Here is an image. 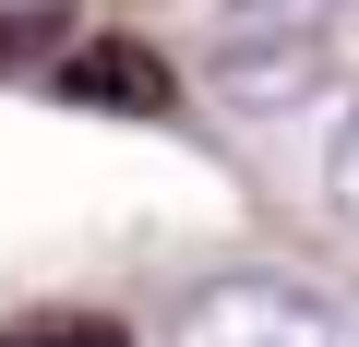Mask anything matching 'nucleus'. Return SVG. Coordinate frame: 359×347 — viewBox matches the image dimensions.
I'll return each instance as SVG.
<instances>
[{
	"mask_svg": "<svg viewBox=\"0 0 359 347\" xmlns=\"http://www.w3.org/2000/svg\"><path fill=\"white\" fill-rule=\"evenodd\" d=\"M168 347H347V323H335L323 287H299L276 264H240V275H204L180 299Z\"/></svg>",
	"mask_w": 359,
	"mask_h": 347,
	"instance_id": "obj_1",
	"label": "nucleus"
},
{
	"mask_svg": "<svg viewBox=\"0 0 359 347\" xmlns=\"http://www.w3.org/2000/svg\"><path fill=\"white\" fill-rule=\"evenodd\" d=\"M323 84H335L323 36H216V96H228V108H252V120L311 108Z\"/></svg>",
	"mask_w": 359,
	"mask_h": 347,
	"instance_id": "obj_2",
	"label": "nucleus"
},
{
	"mask_svg": "<svg viewBox=\"0 0 359 347\" xmlns=\"http://www.w3.org/2000/svg\"><path fill=\"white\" fill-rule=\"evenodd\" d=\"M60 96H72V108H120V120H168V108H180V72H168L144 36H84V48L60 60Z\"/></svg>",
	"mask_w": 359,
	"mask_h": 347,
	"instance_id": "obj_3",
	"label": "nucleus"
},
{
	"mask_svg": "<svg viewBox=\"0 0 359 347\" xmlns=\"http://www.w3.org/2000/svg\"><path fill=\"white\" fill-rule=\"evenodd\" d=\"M347 0H228V36H323Z\"/></svg>",
	"mask_w": 359,
	"mask_h": 347,
	"instance_id": "obj_4",
	"label": "nucleus"
},
{
	"mask_svg": "<svg viewBox=\"0 0 359 347\" xmlns=\"http://www.w3.org/2000/svg\"><path fill=\"white\" fill-rule=\"evenodd\" d=\"M0 347H132V335H120L108 311H48V323H13Z\"/></svg>",
	"mask_w": 359,
	"mask_h": 347,
	"instance_id": "obj_5",
	"label": "nucleus"
},
{
	"mask_svg": "<svg viewBox=\"0 0 359 347\" xmlns=\"http://www.w3.org/2000/svg\"><path fill=\"white\" fill-rule=\"evenodd\" d=\"M323 204L359 228V108H347V120H335V144H323Z\"/></svg>",
	"mask_w": 359,
	"mask_h": 347,
	"instance_id": "obj_6",
	"label": "nucleus"
}]
</instances>
